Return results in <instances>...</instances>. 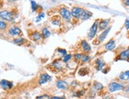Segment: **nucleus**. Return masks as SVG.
<instances>
[{
  "label": "nucleus",
  "mask_w": 129,
  "mask_h": 99,
  "mask_svg": "<svg viewBox=\"0 0 129 99\" xmlns=\"http://www.w3.org/2000/svg\"><path fill=\"white\" fill-rule=\"evenodd\" d=\"M124 90V86L120 83H118V82H112L109 85V90L111 93H113V92L118 90Z\"/></svg>",
  "instance_id": "nucleus-1"
},
{
  "label": "nucleus",
  "mask_w": 129,
  "mask_h": 99,
  "mask_svg": "<svg viewBox=\"0 0 129 99\" xmlns=\"http://www.w3.org/2000/svg\"><path fill=\"white\" fill-rule=\"evenodd\" d=\"M98 23H99V20L95 21L94 23L93 24V25L91 26L90 32H89V34H88L89 39L92 40L93 37H95V35L97 32V29H98Z\"/></svg>",
  "instance_id": "nucleus-2"
},
{
  "label": "nucleus",
  "mask_w": 129,
  "mask_h": 99,
  "mask_svg": "<svg viewBox=\"0 0 129 99\" xmlns=\"http://www.w3.org/2000/svg\"><path fill=\"white\" fill-rule=\"evenodd\" d=\"M60 15L62 16L64 20L67 21V22H70L71 19V12H70V11L67 10V8L65 7H62L60 9Z\"/></svg>",
  "instance_id": "nucleus-3"
},
{
  "label": "nucleus",
  "mask_w": 129,
  "mask_h": 99,
  "mask_svg": "<svg viewBox=\"0 0 129 99\" xmlns=\"http://www.w3.org/2000/svg\"><path fill=\"white\" fill-rule=\"evenodd\" d=\"M0 18H1L2 19L6 21V22H12L14 20V17L12 14L9 12L8 10L0 11Z\"/></svg>",
  "instance_id": "nucleus-4"
},
{
  "label": "nucleus",
  "mask_w": 129,
  "mask_h": 99,
  "mask_svg": "<svg viewBox=\"0 0 129 99\" xmlns=\"http://www.w3.org/2000/svg\"><path fill=\"white\" fill-rule=\"evenodd\" d=\"M83 10L84 9L82 7L74 6V7L71 9V15L73 16L74 18H76V19H78V18H80L82 13L83 12Z\"/></svg>",
  "instance_id": "nucleus-5"
},
{
  "label": "nucleus",
  "mask_w": 129,
  "mask_h": 99,
  "mask_svg": "<svg viewBox=\"0 0 129 99\" xmlns=\"http://www.w3.org/2000/svg\"><path fill=\"white\" fill-rule=\"evenodd\" d=\"M51 77L50 75L47 74V73H43V74H41V76H40L38 83L40 85H43L44 83H46V82L51 81Z\"/></svg>",
  "instance_id": "nucleus-6"
},
{
  "label": "nucleus",
  "mask_w": 129,
  "mask_h": 99,
  "mask_svg": "<svg viewBox=\"0 0 129 99\" xmlns=\"http://www.w3.org/2000/svg\"><path fill=\"white\" fill-rule=\"evenodd\" d=\"M0 86H1V87L3 89L8 90L12 89L14 85H13L12 82L8 81V80H6V79H3V80L0 81Z\"/></svg>",
  "instance_id": "nucleus-7"
},
{
  "label": "nucleus",
  "mask_w": 129,
  "mask_h": 99,
  "mask_svg": "<svg viewBox=\"0 0 129 99\" xmlns=\"http://www.w3.org/2000/svg\"><path fill=\"white\" fill-rule=\"evenodd\" d=\"M110 22V19L108 18V19H101L99 21V23H98V27H99L100 30H105L107 29L108 25H109V23Z\"/></svg>",
  "instance_id": "nucleus-8"
},
{
  "label": "nucleus",
  "mask_w": 129,
  "mask_h": 99,
  "mask_svg": "<svg viewBox=\"0 0 129 99\" xmlns=\"http://www.w3.org/2000/svg\"><path fill=\"white\" fill-rule=\"evenodd\" d=\"M8 33H9V34L11 35V36L15 37V36H18V35H20L22 33V30L17 26H13L9 29Z\"/></svg>",
  "instance_id": "nucleus-9"
},
{
  "label": "nucleus",
  "mask_w": 129,
  "mask_h": 99,
  "mask_svg": "<svg viewBox=\"0 0 129 99\" xmlns=\"http://www.w3.org/2000/svg\"><path fill=\"white\" fill-rule=\"evenodd\" d=\"M118 60H129V48L125 49L124 51L121 52L118 56Z\"/></svg>",
  "instance_id": "nucleus-10"
},
{
  "label": "nucleus",
  "mask_w": 129,
  "mask_h": 99,
  "mask_svg": "<svg viewBox=\"0 0 129 99\" xmlns=\"http://www.w3.org/2000/svg\"><path fill=\"white\" fill-rule=\"evenodd\" d=\"M56 86L59 89L65 90H67V88H68V83L65 81H63V80H58L57 82H56Z\"/></svg>",
  "instance_id": "nucleus-11"
},
{
  "label": "nucleus",
  "mask_w": 129,
  "mask_h": 99,
  "mask_svg": "<svg viewBox=\"0 0 129 99\" xmlns=\"http://www.w3.org/2000/svg\"><path fill=\"white\" fill-rule=\"evenodd\" d=\"M110 29H111V27L108 28V29H105V30H104V32H103L101 34L100 36L97 37V41L99 42V43H101V42H102L105 38H106L107 35L109 34V31H110Z\"/></svg>",
  "instance_id": "nucleus-12"
},
{
  "label": "nucleus",
  "mask_w": 129,
  "mask_h": 99,
  "mask_svg": "<svg viewBox=\"0 0 129 99\" xmlns=\"http://www.w3.org/2000/svg\"><path fill=\"white\" fill-rule=\"evenodd\" d=\"M92 16H93V14L91 13L90 11H89L87 10H84L83 12L82 13L80 18L83 21H86V20H88L89 18H90Z\"/></svg>",
  "instance_id": "nucleus-13"
},
{
  "label": "nucleus",
  "mask_w": 129,
  "mask_h": 99,
  "mask_svg": "<svg viewBox=\"0 0 129 99\" xmlns=\"http://www.w3.org/2000/svg\"><path fill=\"white\" fill-rule=\"evenodd\" d=\"M115 47H116V43H115L114 40L112 39V40H110L109 42H107L105 46V48L108 51H112L115 48Z\"/></svg>",
  "instance_id": "nucleus-14"
},
{
  "label": "nucleus",
  "mask_w": 129,
  "mask_h": 99,
  "mask_svg": "<svg viewBox=\"0 0 129 99\" xmlns=\"http://www.w3.org/2000/svg\"><path fill=\"white\" fill-rule=\"evenodd\" d=\"M81 46H82V48H83V51L86 52H89L91 50L90 45L87 43V41H86V40H83V41H82Z\"/></svg>",
  "instance_id": "nucleus-15"
},
{
  "label": "nucleus",
  "mask_w": 129,
  "mask_h": 99,
  "mask_svg": "<svg viewBox=\"0 0 129 99\" xmlns=\"http://www.w3.org/2000/svg\"><path fill=\"white\" fill-rule=\"evenodd\" d=\"M41 38H42V34H41L38 32L32 33V34L31 35V39L34 41H38L40 40H41Z\"/></svg>",
  "instance_id": "nucleus-16"
},
{
  "label": "nucleus",
  "mask_w": 129,
  "mask_h": 99,
  "mask_svg": "<svg viewBox=\"0 0 129 99\" xmlns=\"http://www.w3.org/2000/svg\"><path fill=\"white\" fill-rule=\"evenodd\" d=\"M95 63H96V66H97V71H101L103 68V67L105 66L104 61H103L101 59H100V58L97 59Z\"/></svg>",
  "instance_id": "nucleus-17"
},
{
  "label": "nucleus",
  "mask_w": 129,
  "mask_h": 99,
  "mask_svg": "<svg viewBox=\"0 0 129 99\" xmlns=\"http://www.w3.org/2000/svg\"><path fill=\"white\" fill-rule=\"evenodd\" d=\"M51 35V33H50V30H49L47 27H44L43 29H42V36L44 39H47L50 37Z\"/></svg>",
  "instance_id": "nucleus-18"
},
{
  "label": "nucleus",
  "mask_w": 129,
  "mask_h": 99,
  "mask_svg": "<svg viewBox=\"0 0 129 99\" xmlns=\"http://www.w3.org/2000/svg\"><path fill=\"white\" fill-rule=\"evenodd\" d=\"M120 79L121 80H128L129 79V71H126L122 72L120 75Z\"/></svg>",
  "instance_id": "nucleus-19"
},
{
  "label": "nucleus",
  "mask_w": 129,
  "mask_h": 99,
  "mask_svg": "<svg viewBox=\"0 0 129 99\" xmlns=\"http://www.w3.org/2000/svg\"><path fill=\"white\" fill-rule=\"evenodd\" d=\"M25 41V40L24 38H22V37H19V38H15L13 41L14 43L16 44H18V45H20V44H22Z\"/></svg>",
  "instance_id": "nucleus-20"
},
{
  "label": "nucleus",
  "mask_w": 129,
  "mask_h": 99,
  "mask_svg": "<svg viewBox=\"0 0 129 99\" xmlns=\"http://www.w3.org/2000/svg\"><path fill=\"white\" fill-rule=\"evenodd\" d=\"M78 74L81 75V76H84L86 74H88V69L87 68H82V69L79 70Z\"/></svg>",
  "instance_id": "nucleus-21"
},
{
  "label": "nucleus",
  "mask_w": 129,
  "mask_h": 99,
  "mask_svg": "<svg viewBox=\"0 0 129 99\" xmlns=\"http://www.w3.org/2000/svg\"><path fill=\"white\" fill-rule=\"evenodd\" d=\"M7 27V23L3 21H0V30H5Z\"/></svg>",
  "instance_id": "nucleus-22"
},
{
  "label": "nucleus",
  "mask_w": 129,
  "mask_h": 99,
  "mask_svg": "<svg viewBox=\"0 0 129 99\" xmlns=\"http://www.w3.org/2000/svg\"><path fill=\"white\" fill-rule=\"evenodd\" d=\"M90 57L89 56H86V55H83V56H82V63H86V62H88L89 60H90Z\"/></svg>",
  "instance_id": "nucleus-23"
},
{
  "label": "nucleus",
  "mask_w": 129,
  "mask_h": 99,
  "mask_svg": "<svg viewBox=\"0 0 129 99\" xmlns=\"http://www.w3.org/2000/svg\"><path fill=\"white\" fill-rule=\"evenodd\" d=\"M94 88L96 90H101L103 89V86L101 83H100V82H96L94 83Z\"/></svg>",
  "instance_id": "nucleus-24"
},
{
  "label": "nucleus",
  "mask_w": 129,
  "mask_h": 99,
  "mask_svg": "<svg viewBox=\"0 0 129 99\" xmlns=\"http://www.w3.org/2000/svg\"><path fill=\"white\" fill-rule=\"evenodd\" d=\"M31 6H32V11H35L37 8V4L35 1H31Z\"/></svg>",
  "instance_id": "nucleus-25"
},
{
  "label": "nucleus",
  "mask_w": 129,
  "mask_h": 99,
  "mask_svg": "<svg viewBox=\"0 0 129 99\" xmlns=\"http://www.w3.org/2000/svg\"><path fill=\"white\" fill-rule=\"evenodd\" d=\"M71 59V55H70V54H68V55H66L64 56V58H63V62L67 63V61H69Z\"/></svg>",
  "instance_id": "nucleus-26"
},
{
  "label": "nucleus",
  "mask_w": 129,
  "mask_h": 99,
  "mask_svg": "<svg viewBox=\"0 0 129 99\" xmlns=\"http://www.w3.org/2000/svg\"><path fill=\"white\" fill-rule=\"evenodd\" d=\"M82 56H83V55L80 54V53L75 54V55H74V59H75L76 60H80L82 59Z\"/></svg>",
  "instance_id": "nucleus-27"
},
{
  "label": "nucleus",
  "mask_w": 129,
  "mask_h": 99,
  "mask_svg": "<svg viewBox=\"0 0 129 99\" xmlns=\"http://www.w3.org/2000/svg\"><path fill=\"white\" fill-rule=\"evenodd\" d=\"M57 51L59 52L62 53V54H63V56H66V55H67V51L65 50V49H61V48H59V49H57Z\"/></svg>",
  "instance_id": "nucleus-28"
},
{
  "label": "nucleus",
  "mask_w": 129,
  "mask_h": 99,
  "mask_svg": "<svg viewBox=\"0 0 129 99\" xmlns=\"http://www.w3.org/2000/svg\"><path fill=\"white\" fill-rule=\"evenodd\" d=\"M44 13H41V14H40V15L38 16V17L37 18V22H40V21L41 20V18H44Z\"/></svg>",
  "instance_id": "nucleus-29"
},
{
  "label": "nucleus",
  "mask_w": 129,
  "mask_h": 99,
  "mask_svg": "<svg viewBox=\"0 0 129 99\" xmlns=\"http://www.w3.org/2000/svg\"><path fill=\"white\" fill-rule=\"evenodd\" d=\"M124 25H125V28L127 29H129V20L126 19L125 23H124Z\"/></svg>",
  "instance_id": "nucleus-30"
},
{
  "label": "nucleus",
  "mask_w": 129,
  "mask_h": 99,
  "mask_svg": "<svg viewBox=\"0 0 129 99\" xmlns=\"http://www.w3.org/2000/svg\"><path fill=\"white\" fill-rule=\"evenodd\" d=\"M60 19H57L56 21H52V24L55 25H60Z\"/></svg>",
  "instance_id": "nucleus-31"
},
{
  "label": "nucleus",
  "mask_w": 129,
  "mask_h": 99,
  "mask_svg": "<svg viewBox=\"0 0 129 99\" xmlns=\"http://www.w3.org/2000/svg\"><path fill=\"white\" fill-rule=\"evenodd\" d=\"M124 5L127 6H129V0H123Z\"/></svg>",
  "instance_id": "nucleus-32"
},
{
  "label": "nucleus",
  "mask_w": 129,
  "mask_h": 99,
  "mask_svg": "<svg viewBox=\"0 0 129 99\" xmlns=\"http://www.w3.org/2000/svg\"><path fill=\"white\" fill-rule=\"evenodd\" d=\"M51 99H65L64 98H60V97H52Z\"/></svg>",
  "instance_id": "nucleus-33"
},
{
  "label": "nucleus",
  "mask_w": 129,
  "mask_h": 99,
  "mask_svg": "<svg viewBox=\"0 0 129 99\" xmlns=\"http://www.w3.org/2000/svg\"><path fill=\"white\" fill-rule=\"evenodd\" d=\"M125 91H126V92H129V86H127L126 88H125Z\"/></svg>",
  "instance_id": "nucleus-34"
},
{
  "label": "nucleus",
  "mask_w": 129,
  "mask_h": 99,
  "mask_svg": "<svg viewBox=\"0 0 129 99\" xmlns=\"http://www.w3.org/2000/svg\"><path fill=\"white\" fill-rule=\"evenodd\" d=\"M8 2H10V3H12V2H15V1H17V0H7Z\"/></svg>",
  "instance_id": "nucleus-35"
}]
</instances>
